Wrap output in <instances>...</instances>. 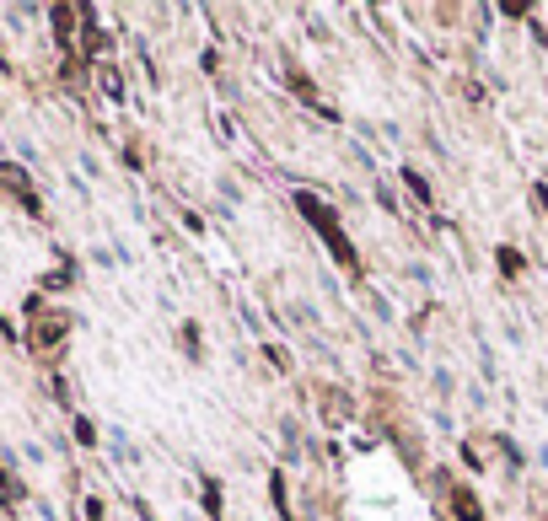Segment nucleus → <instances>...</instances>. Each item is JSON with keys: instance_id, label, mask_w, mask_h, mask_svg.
<instances>
[]
</instances>
